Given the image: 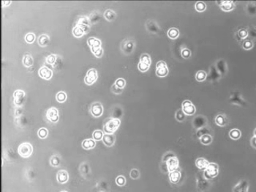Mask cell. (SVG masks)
Segmentation results:
<instances>
[{"mask_svg":"<svg viewBox=\"0 0 256 192\" xmlns=\"http://www.w3.org/2000/svg\"><path fill=\"white\" fill-rule=\"evenodd\" d=\"M121 124V121L116 118H110L106 120L104 123V131L106 133L113 134L115 131L119 129Z\"/></svg>","mask_w":256,"mask_h":192,"instance_id":"cell-1","label":"cell"},{"mask_svg":"<svg viewBox=\"0 0 256 192\" xmlns=\"http://www.w3.org/2000/svg\"><path fill=\"white\" fill-rule=\"evenodd\" d=\"M219 166L216 163H209L206 169L203 172V177L206 180H212L218 175Z\"/></svg>","mask_w":256,"mask_h":192,"instance_id":"cell-2","label":"cell"},{"mask_svg":"<svg viewBox=\"0 0 256 192\" xmlns=\"http://www.w3.org/2000/svg\"><path fill=\"white\" fill-rule=\"evenodd\" d=\"M229 102L231 104L237 105L239 106H247V102L244 99L242 94L238 91H234L230 93V96L229 98Z\"/></svg>","mask_w":256,"mask_h":192,"instance_id":"cell-3","label":"cell"},{"mask_svg":"<svg viewBox=\"0 0 256 192\" xmlns=\"http://www.w3.org/2000/svg\"><path fill=\"white\" fill-rule=\"evenodd\" d=\"M33 151V147L31 144L28 142L23 143L20 145L18 148V153L22 158H28L32 155Z\"/></svg>","mask_w":256,"mask_h":192,"instance_id":"cell-4","label":"cell"},{"mask_svg":"<svg viewBox=\"0 0 256 192\" xmlns=\"http://www.w3.org/2000/svg\"><path fill=\"white\" fill-rule=\"evenodd\" d=\"M182 109L186 115L193 116L195 114L196 108L190 100H185L182 104Z\"/></svg>","mask_w":256,"mask_h":192,"instance_id":"cell-5","label":"cell"},{"mask_svg":"<svg viewBox=\"0 0 256 192\" xmlns=\"http://www.w3.org/2000/svg\"><path fill=\"white\" fill-rule=\"evenodd\" d=\"M169 73L167 64L164 61H159L156 64V75L159 77H166Z\"/></svg>","mask_w":256,"mask_h":192,"instance_id":"cell-6","label":"cell"},{"mask_svg":"<svg viewBox=\"0 0 256 192\" xmlns=\"http://www.w3.org/2000/svg\"><path fill=\"white\" fill-rule=\"evenodd\" d=\"M98 78V73L96 69L92 68L87 71L86 76L84 78V81L86 84L91 85L94 84Z\"/></svg>","mask_w":256,"mask_h":192,"instance_id":"cell-7","label":"cell"},{"mask_svg":"<svg viewBox=\"0 0 256 192\" xmlns=\"http://www.w3.org/2000/svg\"><path fill=\"white\" fill-rule=\"evenodd\" d=\"M249 181L246 179L241 180L233 188V192H248L249 191Z\"/></svg>","mask_w":256,"mask_h":192,"instance_id":"cell-8","label":"cell"},{"mask_svg":"<svg viewBox=\"0 0 256 192\" xmlns=\"http://www.w3.org/2000/svg\"><path fill=\"white\" fill-rule=\"evenodd\" d=\"M90 27L84 25H75L73 30V35L75 38H81L85 34L89 32Z\"/></svg>","mask_w":256,"mask_h":192,"instance_id":"cell-9","label":"cell"},{"mask_svg":"<svg viewBox=\"0 0 256 192\" xmlns=\"http://www.w3.org/2000/svg\"><path fill=\"white\" fill-rule=\"evenodd\" d=\"M90 112L94 117H100L103 113V107L99 102H95L92 104L90 108Z\"/></svg>","mask_w":256,"mask_h":192,"instance_id":"cell-10","label":"cell"},{"mask_svg":"<svg viewBox=\"0 0 256 192\" xmlns=\"http://www.w3.org/2000/svg\"><path fill=\"white\" fill-rule=\"evenodd\" d=\"M13 98H14V104L15 106H22L25 101V92L21 90H15L13 93Z\"/></svg>","mask_w":256,"mask_h":192,"instance_id":"cell-11","label":"cell"},{"mask_svg":"<svg viewBox=\"0 0 256 192\" xmlns=\"http://www.w3.org/2000/svg\"><path fill=\"white\" fill-rule=\"evenodd\" d=\"M166 166L167 170H168V172H171L174 171H176V170H178L179 169V160L176 158V156L171 157V158L168 159V161L166 162Z\"/></svg>","mask_w":256,"mask_h":192,"instance_id":"cell-12","label":"cell"},{"mask_svg":"<svg viewBox=\"0 0 256 192\" xmlns=\"http://www.w3.org/2000/svg\"><path fill=\"white\" fill-rule=\"evenodd\" d=\"M217 4L220 7V9L225 12H230L236 7L235 3L233 1H220L217 2Z\"/></svg>","mask_w":256,"mask_h":192,"instance_id":"cell-13","label":"cell"},{"mask_svg":"<svg viewBox=\"0 0 256 192\" xmlns=\"http://www.w3.org/2000/svg\"><path fill=\"white\" fill-rule=\"evenodd\" d=\"M46 118L51 123H57L59 120V111L57 108L52 107L46 112Z\"/></svg>","mask_w":256,"mask_h":192,"instance_id":"cell-14","label":"cell"},{"mask_svg":"<svg viewBox=\"0 0 256 192\" xmlns=\"http://www.w3.org/2000/svg\"><path fill=\"white\" fill-rule=\"evenodd\" d=\"M38 73L40 77H41L42 79H46V80L51 79L52 76H53V72H52L51 70L46 66L42 67L39 70Z\"/></svg>","mask_w":256,"mask_h":192,"instance_id":"cell-15","label":"cell"},{"mask_svg":"<svg viewBox=\"0 0 256 192\" xmlns=\"http://www.w3.org/2000/svg\"><path fill=\"white\" fill-rule=\"evenodd\" d=\"M87 44L90 46L91 50L93 52L96 49L101 47V41L95 38H90L87 40Z\"/></svg>","mask_w":256,"mask_h":192,"instance_id":"cell-16","label":"cell"},{"mask_svg":"<svg viewBox=\"0 0 256 192\" xmlns=\"http://www.w3.org/2000/svg\"><path fill=\"white\" fill-rule=\"evenodd\" d=\"M206 125V119L203 116H198L193 120V126L198 130Z\"/></svg>","mask_w":256,"mask_h":192,"instance_id":"cell-17","label":"cell"},{"mask_svg":"<svg viewBox=\"0 0 256 192\" xmlns=\"http://www.w3.org/2000/svg\"><path fill=\"white\" fill-rule=\"evenodd\" d=\"M116 141V137L114 134H109V133H106L103 136L102 141L107 147H112L114 145Z\"/></svg>","mask_w":256,"mask_h":192,"instance_id":"cell-18","label":"cell"},{"mask_svg":"<svg viewBox=\"0 0 256 192\" xmlns=\"http://www.w3.org/2000/svg\"><path fill=\"white\" fill-rule=\"evenodd\" d=\"M57 181L59 183H65L68 181L69 180V175L67 171L65 170H60L57 172Z\"/></svg>","mask_w":256,"mask_h":192,"instance_id":"cell-19","label":"cell"},{"mask_svg":"<svg viewBox=\"0 0 256 192\" xmlns=\"http://www.w3.org/2000/svg\"><path fill=\"white\" fill-rule=\"evenodd\" d=\"M215 123L220 127H225L228 124V120L225 114H218L215 117Z\"/></svg>","mask_w":256,"mask_h":192,"instance_id":"cell-20","label":"cell"},{"mask_svg":"<svg viewBox=\"0 0 256 192\" xmlns=\"http://www.w3.org/2000/svg\"><path fill=\"white\" fill-rule=\"evenodd\" d=\"M181 172L179 170H176V171L169 172L170 182L173 184L178 183L180 179H181Z\"/></svg>","mask_w":256,"mask_h":192,"instance_id":"cell-21","label":"cell"},{"mask_svg":"<svg viewBox=\"0 0 256 192\" xmlns=\"http://www.w3.org/2000/svg\"><path fill=\"white\" fill-rule=\"evenodd\" d=\"M122 49L126 54H130L134 49V43L131 40H127L124 43H122Z\"/></svg>","mask_w":256,"mask_h":192,"instance_id":"cell-22","label":"cell"},{"mask_svg":"<svg viewBox=\"0 0 256 192\" xmlns=\"http://www.w3.org/2000/svg\"><path fill=\"white\" fill-rule=\"evenodd\" d=\"M209 164V162L204 158H198L195 161V165H196L197 167L198 168L199 170H203V171L206 169Z\"/></svg>","mask_w":256,"mask_h":192,"instance_id":"cell-23","label":"cell"},{"mask_svg":"<svg viewBox=\"0 0 256 192\" xmlns=\"http://www.w3.org/2000/svg\"><path fill=\"white\" fill-rule=\"evenodd\" d=\"M82 147L85 150H90L95 147V141L92 139H87L83 141Z\"/></svg>","mask_w":256,"mask_h":192,"instance_id":"cell-24","label":"cell"},{"mask_svg":"<svg viewBox=\"0 0 256 192\" xmlns=\"http://www.w3.org/2000/svg\"><path fill=\"white\" fill-rule=\"evenodd\" d=\"M167 35H168V37L170 39L175 40L179 36V30L177 28H175V27H172V28H170L168 30Z\"/></svg>","mask_w":256,"mask_h":192,"instance_id":"cell-25","label":"cell"},{"mask_svg":"<svg viewBox=\"0 0 256 192\" xmlns=\"http://www.w3.org/2000/svg\"><path fill=\"white\" fill-rule=\"evenodd\" d=\"M229 137L233 140H238V139H239L242 137L241 131L238 130V129H233L230 131Z\"/></svg>","mask_w":256,"mask_h":192,"instance_id":"cell-26","label":"cell"},{"mask_svg":"<svg viewBox=\"0 0 256 192\" xmlns=\"http://www.w3.org/2000/svg\"><path fill=\"white\" fill-rule=\"evenodd\" d=\"M33 63H34V59L32 56L30 54H26L24 56V58H23V64L24 65V66L26 67H31L32 66Z\"/></svg>","mask_w":256,"mask_h":192,"instance_id":"cell-27","label":"cell"},{"mask_svg":"<svg viewBox=\"0 0 256 192\" xmlns=\"http://www.w3.org/2000/svg\"><path fill=\"white\" fill-rule=\"evenodd\" d=\"M49 43V38L47 35H41L38 38V44L42 47H45Z\"/></svg>","mask_w":256,"mask_h":192,"instance_id":"cell-28","label":"cell"},{"mask_svg":"<svg viewBox=\"0 0 256 192\" xmlns=\"http://www.w3.org/2000/svg\"><path fill=\"white\" fill-rule=\"evenodd\" d=\"M236 35H237L238 39L242 40L247 39V37L249 36L248 30H247V29H246V28H242V29H240V30H238Z\"/></svg>","mask_w":256,"mask_h":192,"instance_id":"cell-29","label":"cell"},{"mask_svg":"<svg viewBox=\"0 0 256 192\" xmlns=\"http://www.w3.org/2000/svg\"><path fill=\"white\" fill-rule=\"evenodd\" d=\"M139 63L143 64V65H149L150 66L152 64V59H151L150 56L148 54H143L140 57V61Z\"/></svg>","mask_w":256,"mask_h":192,"instance_id":"cell-30","label":"cell"},{"mask_svg":"<svg viewBox=\"0 0 256 192\" xmlns=\"http://www.w3.org/2000/svg\"><path fill=\"white\" fill-rule=\"evenodd\" d=\"M247 12L250 15H256V4L250 2L247 5Z\"/></svg>","mask_w":256,"mask_h":192,"instance_id":"cell-31","label":"cell"},{"mask_svg":"<svg viewBox=\"0 0 256 192\" xmlns=\"http://www.w3.org/2000/svg\"><path fill=\"white\" fill-rule=\"evenodd\" d=\"M201 143L203 145H209L212 142V137L211 134H206L199 139Z\"/></svg>","mask_w":256,"mask_h":192,"instance_id":"cell-32","label":"cell"},{"mask_svg":"<svg viewBox=\"0 0 256 192\" xmlns=\"http://www.w3.org/2000/svg\"><path fill=\"white\" fill-rule=\"evenodd\" d=\"M91 24V21L90 18L86 16H81L78 18L76 25H84V26L90 27Z\"/></svg>","mask_w":256,"mask_h":192,"instance_id":"cell-33","label":"cell"},{"mask_svg":"<svg viewBox=\"0 0 256 192\" xmlns=\"http://www.w3.org/2000/svg\"><path fill=\"white\" fill-rule=\"evenodd\" d=\"M104 17L108 21H112L116 19V14L113 10H107L104 13Z\"/></svg>","mask_w":256,"mask_h":192,"instance_id":"cell-34","label":"cell"},{"mask_svg":"<svg viewBox=\"0 0 256 192\" xmlns=\"http://www.w3.org/2000/svg\"><path fill=\"white\" fill-rule=\"evenodd\" d=\"M207 78V73L204 71H198L196 75H195V79L197 81L199 82H203Z\"/></svg>","mask_w":256,"mask_h":192,"instance_id":"cell-35","label":"cell"},{"mask_svg":"<svg viewBox=\"0 0 256 192\" xmlns=\"http://www.w3.org/2000/svg\"><path fill=\"white\" fill-rule=\"evenodd\" d=\"M217 66H220V67H218L219 73H220V74H224V73L226 72V71H227L226 64L222 59L219 60L218 64H217Z\"/></svg>","mask_w":256,"mask_h":192,"instance_id":"cell-36","label":"cell"},{"mask_svg":"<svg viewBox=\"0 0 256 192\" xmlns=\"http://www.w3.org/2000/svg\"><path fill=\"white\" fill-rule=\"evenodd\" d=\"M196 134L197 137L200 139L201 137H203V136L206 134H211V130H209L208 128L205 126V127H203L201 128V129L198 130Z\"/></svg>","mask_w":256,"mask_h":192,"instance_id":"cell-37","label":"cell"},{"mask_svg":"<svg viewBox=\"0 0 256 192\" xmlns=\"http://www.w3.org/2000/svg\"><path fill=\"white\" fill-rule=\"evenodd\" d=\"M195 9L197 12L202 13L206 9V5L203 2H197L195 5Z\"/></svg>","mask_w":256,"mask_h":192,"instance_id":"cell-38","label":"cell"},{"mask_svg":"<svg viewBox=\"0 0 256 192\" xmlns=\"http://www.w3.org/2000/svg\"><path fill=\"white\" fill-rule=\"evenodd\" d=\"M175 117L178 122L181 123V122H183L184 120H185L186 114L184 113V112L182 111V108H180V109H178L177 111H176L175 114Z\"/></svg>","mask_w":256,"mask_h":192,"instance_id":"cell-39","label":"cell"},{"mask_svg":"<svg viewBox=\"0 0 256 192\" xmlns=\"http://www.w3.org/2000/svg\"><path fill=\"white\" fill-rule=\"evenodd\" d=\"M254 43L251 40L245 39L242 43V48L244 50H250L253 48Z\"/></svg>","mask_w":256,"mask_h":192,"instance_id":"cell-40","label":"cell"},{"mask_svg":"<svg viewBox=\"0 0 256 192\" xmlns=\"http://www.w3.org/2000/svg\"><path fill=\"white\" fill-rule=\"evenodd\" d=\"M103 132H102V131H100V130H96V131H94V132H93L92 137L94 140L100 141L103 138Z\"/></svg>","mask_w":256,"mask_h":192,"instance_id":"cell-41","label":"cell"},{"mask_svg":"<svg viewBox=\"0 0 256 192\" xmlns=\"http://www.w3.org/2000/svg\"><path fill=\"white\" fill-rule=\"evenodd\" d=\"M50 163L53 166H59L60 165V163H61V159L58 156H53L50 159Z\"/></svg>","mask_w":256,"mask_h":192,"instance_id":"cell-42","label":"cell"},{"mask_svg":"<svg viewBox=\"0 0 256 192\" xmlns=\"http://www.w3.org/2000/svg\"><path fill=\"white\" fill-rule=\"evenodd\" d=\"M56 98H57V100L59 103H63L65 102L66 99H67V95L65 92H59L56 96Z\"/></svg>","mask_w":256,"mask_h":192,"instance_id":"cell-43","label":"cell"},{"mask_svg":"<svg viewBox=\"0 0 256 192\" xmlns=\"http://www.w3.org/2000/svg\"><path fill=\"white\" fill-rule=\"evenodd\" d=\"M181 55L184 59H189L191 57V51L190 50L187 48H182L181 51Z\"/></svg>","mask_w":256,"mask_h":192,"instance_id":"cell-44","label":"cell"},{"mask_svg":"<svg viewBox=\"0 0 256 192\" xmlns=\"http://www.w3.org/2000/svg\"><path fill=\"white\" fill-rule=\"evenodd\" d=\"M57 61V57L54 54H51V55L48 56L46 59V63L48 64V65H54V63Z\"/></svg>","mask_w":256,"mask_h":192,"instance_id":"cell-45","label":"cell"},{"mask_svg":"<svg viewBox=\"0 0 256 192\" xmlns=\"http://www.w3.org/2000/svg\"><path fill=\"white\" fill-rule=\"evenodd\" d=\"M48 130L45 129V128H42L38 131V137H40V139H46V137H48Z\"/></svg>","mask_w":256,"mask_h":192,"instance_id":"cell-46","label":"cell"},{"mask_svg":"<svg viewBox=\"0 0 256 192\" xmlns=\"http://www.w3.org/2000/svg\"><path fill=\"white\" fill-rule=\"evenodd\" d=\"M130 178L133 180H137L140 178V172L137 170V169H133L130 173Z\"/></svg>","mask_w":256,"mask_h":192,"instance_id":"cell-47","label":"cell"},{"mask_svg":"<svg viewBox=\"0 0 256 192\" xmlns=\"http://www.w3.org/2000/svg\"><path fill=\"white\" fill-rule=\"evenodd\" d=\"M115 84H116V86H117L119 88L123 90L126 85V81L124 79L119 78V79H116V81H115Z\"/></svg>","mask_w":256,"mask_h":192,"instance_id":"cell-48","label":"cell"},{"mask_svg":"<svg viewBox=\"0 0 256 192\" xmlns=\"http://www.w3.org/2000/svg\"><path fill=\"white\" fill-rule=\"evenodd\" d=\"M116 183L119 186H124L126 184V179L124 176L119 175L116 178Z\"/></svg>","mask_w":256,"mask_h":192,"instance_id":"cell-49","label":"cell"},{"mask_svg":"<svg viewBox=\"0 0 256 192\" xmlns=\"http://www.w3.org/2000/svg\"><path fill=\"white\" fill-rule=\"evenodd\" d=\"M35 40V35L33 33H28L25 36V40L28 43H32Z\"/></svg>","mask_w":256,"mask_h":192,"instance_id":"cell-50","label":"cell"},{"mask_svg":"<svg viewBox=\"0 0 256 192\" xmlns=\"http://www.w3.org/2000/svg\"><path fill=\"white\" fill-rule=\"evenodd\" d=\"M249 36L253 38H256V27H250L247 29Z\"/></svg>","mask_w":256,"mask_h":192,"instance_id":"cell-51","label":"cell"},{"mask_svg":"<svg viewBox=\"0 0 256 192\" xmlns=\"http://www.w3.org/2000/svg\"><path fill=\"white\" fill-rule=\"evenodd\" d=\"M148 30L152 32H158L159 31V27H158L154 22H151L148 24Z\"/></svg>","mask_w":256,"mask_h":192,"instance_id":"cell-52","label":"cell"},{"mask_svg":"<svg viewBox=\"0 0 256 192\" xmlns=\"http://www.w3.org/2000/svg\"><path fill=\"white\" fill-rule=\"evenodd\" d=\"M149 67L150 66L143 65V64L141 63H138V70L141 71V72H146V71L149 70Z\"/></svg>","mask_w":256,"mask_h":192,"instance_id":"cell-53","label":"cell"},{"mask_svg":"<svg viewBox=\"0 0 256 192\" xmlns=\"http://www.w3.org/2000/svg\"><path fill=\"white\" fill-rule=\"evenodd\" d=\"M92 53L94 56H95L96 57L100 58V57H101L102 55H103V49H102V47H100V48H98V49H96L95 51H93Z\"/></svg>","mask_w":256,"mask_h":192,"instance_id":"cell-54","label":"cell"},{"mask_svg":"<svg viewBox=\"0 0 256 192\" xmlns=\"http://www.w3.org/2000/svg\"><path fill=\"white\" fill-rule=\"evenodd\" d=\"M111 91L114 93V94H121L123 90L119 88V87H118L117 86H116V84H114L113 86L111 87Z\"/></svg>","mask_w":256,"mask_h":192,"instance_id":"cell-55","label":"cell"},{"mask_svg":"<svg viewBox=\"0 0 256 192\" xmlns=\"http://www.w3.org/2000/svg\"><path fill=\"white\" fill-rule=\"evenodd\" d=\"M174 156H175V155L173 153H172V152H168V153H167L165 155V156H163V158H162V161L166 162L168 160V159L171 158V157H174Z\"/></svg>","mask_w":256,"mask_h":192,"instance_id":"cell-56","label":"cell"},{"mask_svg":"<svg viewBox=\"0 0 256 192\" xmlns=\"http://www.w3.org/2000/svg\"><path fill=\"white\" fill-rule=\"evenodd\" d=\"M250 145H251V146L253 147V148L256 149V137H253L251 138V140H250Z\"/></svg>","mask_w":256,"mask_h":192,"instance_id":"cell-57","label":"cell"},{"mask_svg":"<svg viewBox=\"0 0 256 192\" xmlns=\"http://www.w3.org/2000/svg\"><path fill=\"white\" fill-rule=\"evenodd\" d=\"M2 3L4 5V6H8L11 4V1H2Z\"/></svg>","mask_w":256,"mask_h":192,"instance_id":"cell-58","label":"cell"},{"mask_svg":"<svg viewBox=\"0 0 256 192\" xmlns=\"http://www.w3.org/2000/svg\"><path fill=\"white\" fill-rule=\"evenodd\" d=\"M254 136L256 137V129H255V131H254Z\"/></svg>","mask_w":256,"mask_h":192,"instance_id":"cell-59","label":"cell"},{"mask_svg":"<svg viewBox=\"0 0 256 192\" xmlns=\"http://www.w3.org/2000/svg\"><path fill=\"white\" fill-rule=\"evenodd\" d=\"M62 192H67V191H62Z\"/></svg>","mask_w":256,"mask_h":192,"instance_id":"cell-60","label":"cell"}]
</instances>
